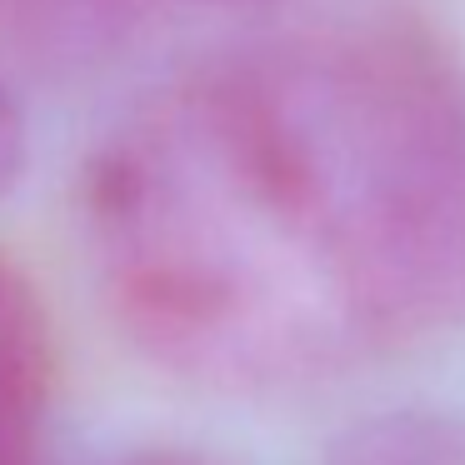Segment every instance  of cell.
<instances>
[{
  "label": "cell",
  "instance_id": "5",
  "mask_svg": "<svg viewBox=\"0 0 465 465\" xmlns=\"http://www.w3.org/2000/svg\"><path fill=\"white\" fill-rule=\"evenodd\" d=\"M125 0H0V25L21 41L41 45H65L81 51L101 31H111Z\"/></svg>",
  "mask_w": 465,
  "mask_h": 465
},
{
  "label": "cell",
  "instance_id": "3",
  "mask_svg": "<svg viewBox=\"0 0 465 465\" xmlns=\"http://www.w3.org/2000/svg\"><path fill=\"white\" fill-rule=\"evenodd\" d=\"M55 395V331L35 281L0 255V465H45Z\"/></svg>",
  "mask_w": 465,
  "mask_h": 465
},
{
  "label": "cell",
  "instance_id": "2",
  "mask_svg": "<svg viewBox=\"0 0 465 465\" xmlns=\"http://www.w3.org/2000/svg\"><path fill=\"white\" fill-rule=\"evenodd\" d=\"M311 151L391 351L465 331V65L415 21H365L251 55Z\"/></svg>",
  "mask_w": 465,
  "mask_h": 465
},
{
  "label": "cell",
  "instance_id": "1",
  "mask_svg": "<svg viewBox=\"0 0 465 465\" xmlns=\"http://www.w3.org/2000/svg\"><path fill=\"white\" fill-rule=\"evenodd\" d=\"M81 221L115 331L201 391L301 395L395 355L341 211L251 55L121 125L85 171Z\"/></svg>",
  "mask_w": 465,
  "mask_h": 465
},
{
  "label": "cell",
  "instance_id": "4",
  "mask_svg": "<svg viewBox=\"0 0 465 465\" xmlns=\"http://www.w3.org/2000/svg\"><path fill=\"white\" fill-rule=\"evenodd\" d=\"M325 465H465V415L440 405H391L351 420Z\"/></svg>",
  "mask_w": 465,
  "mask_h": 465
},
{
  "label": "cell",
  "instance_id": "8",
  "mask_svg": "<svg viewBox=\"0 0 465 465\" xmlns=\"http://www.w3.org/2000/svg\"><path fill=\"white\" fill-rule=\"evenodd\" d=\"M181 5H211V11H245V5H265V0H181Z\"/></svg>",
  "mask_w": 465,
  "mask_h": 465
},
{
  "label": "cell",
  "instance_id": "7",
  "mask_svg": "<svg viewBox=\"0 0 465 465\" xmlns=\"http://www.w3.org/2000/svg\"><path fill=\"white\" fill-rule=\"evenodd\" d=\"M125 465H201V460H191V455H171V450H155V455H135V460H125Z\"/></svg>",
  "mask_w": 465,
  "mask_h": 465
},
{
  "label": "cell",
  "instance_id": "6",
  "mask_svg": "<svg viewBox=\"0 0 465 465\" xmlns=\"http://www.w3.org/2000/svg\"><path fill=\"white\" fill-rule=\"evenodd\" d=\"M25 151H31V131H25V111L11 95V85L0 81V195L11 191L25 171Z\"/></svg>",
  "mask_w": 465,
  "mask_h": 465
}]
</instances>
